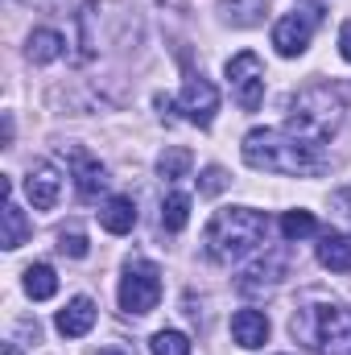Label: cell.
I'll return each mask as SVG.
<instances>
[{"mask_svg": "<svg viewBox=\"0 0 351 355\" xmlns=\"http://www.w3.org/2000/svg\"><path fill=\"white\" fill-rule=\"evenodd\" d=\"M343 124V103L331 87H306L293 95L289 103V120H285V132H293L298 141L323 149Z\"/></svg>", "mask_w": 351, "mask_h": 355, "instance_id": "277c9868", "label": "cell"}, {"mask_svg": "<svg viewBox=\"0 0 351 355\" xmlns=\"http://www.w3.org/2000/svg\"><path fill=\"white\" fill-rule=\"evenodd\" d=\"M244 162L252 170H264V174H293V178H306V174H323L327 166V153L298 141L293 132L285 128H252L240 145Z\"/></svg>", "mask_w": 351, "mask_h": 355, "instance_id": "6da1fadb", "label": "cell"}, {"mask_svg": "<svg viewBox=\"0 0 351 355\" xmlns=\"http://www.w3.org/2000/svg\"><path fill=\"white\" fill-rule=\"evenodd\" d=\"M228 83L244 112H257L264 103V67L252 50H240L236 58H228Z\"/></svg>", "mask_w": 351, "mask_h": 355, "instance_id": "8992f818", "label": "cell"}, {"mask_svg": "<svg viewBox=\"0 0 351 355\" xmlns=\"http://www.w3.org/2000/svg\"><path fill=\"white\" fill-rule=\"evenodd\" d=\"M157 4H170V8H178V12H186V0H157Z\"/></svg>", "mask_w": 351, "mask_h": 355, "instance_id": "83f0119b", "label": "cell"}, {"mask_svg": "<svg viewBox=\"0 0 351 355\" xmlns=\"http://www.w3.org/2000/svg\"><path fill=\"white\" fill-rule=\"evenodd\" d=\"M99 227L112 232V236H128L137 227V202L128 194H112L103 207H99Z\"/></svg>", "mask_w": 351, "mask_h": 355, "instance_id": "9a60e30c", "label": "cell"}, {"mask_svg": "<svg viewBox=\"0 0 351 355\" xmlns=\"http://www.w3.org/2000/svg\"><path fill=\"white\" fill-rule=\"evenodd\" d=\"M21 285H25V293H29L33 302H46V297L58 293V272L50 265H29L21 272Z\"/></svg>", "mask_w": 351, "mask_h": 355, "instance_id": "ffe728a7", "label": "cell"}, {"mask_svg": "<svg viewBox=\"0 0 351 355\" xmlns=\"http://www.w3.org/2000/svg\"><path fill=\"white\" fill-rule=\"evenodd\" d=\"M219 17L232 29H257L268 17V0H219Z\"/></svg>", "mask_w": 351, "mask_h": 355, "instance_id": "e0dca14e", "label": "cell"}, {"mask_svg": "<svg viewBox=\"0 0 351 355\" xmlns=\"http://www.w3.org/2000/svg\"><path fill=\"white\" fill-rule=\"evenodd\" d=\"M58 252H62V257L83 261V257L91 252V248H87V236H83V232H62V236H58Z\"/></svg>", "mask_w": 351, "mask_h": 355, "instance_id": "d4e9b609", "label": "cell"}, {"mask_svg": "<svg viewBox=\"0 0 351 355\" xmlns=\"http://www.w3.org/2000/svg\"><path fill=\"white\" fill-rule=\"evenodd\" d=\"M54 327H58V335H67V339H83L91 327H95V302L91 297H71L62 310H58V318H54Z\"/></svg>", "mask_w": 351, "mask_h": 355, "instance_id": "4fadbf2b", "label": "cell"}, {"mask_svg": "<svg viewBox=\"0 0 351 355\" xmlns=\"http://www.w3.org/2000/svg\"><path fill=\"white\" fill-rule=\"evenodd\" d=\"M186 223H190V194H182V190L166 194V202H162V227L166 232H182Z\"/></svg>", "mask_w": 351, "mask_h": 355, "instance_id": "7402d4cb", "label": "cell"}, {"mask_svg": "<svg viewBox=\"0 0 351 355\" xmlns=\"http://www.w3.org/2000/svg\"><path fill=\"white\" fill-rule=\"evenodd\" d=\"M4 355H21V347L17 343H4Z\"/></svg>", "mask_w": 351, "mask_h": 355, "instance_id": "f546056e", "label": "cell"}, {"mask_svg": "<svg viewBox=\"0 0 351 355\" xmlns=\"http://www.w3.org/2000/svg\"><path fill=\"white\" fill-rule=\"evenodd\" d=\"M178 107L186 112L190 124L211 128V124H215V112H219V91H215L211 79H203V75H186L182 95H178Z\"/></svg>", "mask_w": 351, "mask_h": 355, "instance_id": "ba28073f", "label": "cell"}, {"mask_svg": "<svg viewBox=\"0 0 351 355\" xmlns=\"http://www.w3.org/2000/svg\"><path fill=\"white\" fill-rule=\"evenodd\" d=\"M112 17V4L103 0H87L79 12H75V25H79V58H95V50L103 46V21Z\"/></svg>", "mask_w": 351, "mask_h": 355, "instance_id": "30bf717a", "label": "cell"}, {"mask_svg": "<svg viewBox=\"0 0 351 355\" xmlns=\"http://www.w3.org/2000/svg\"><path fill=\"white\" fill-rule=\"evenodd\" d=\"M314 25H318V8H306V12H285L277 25H273V50L281 58H298L306 54L310 37H314Z\"/></svg>", "mask_w": 351, "mask_h": 355, "instance_id": "52a82bcc", "label": "cell"}, {"mask_svg": "<svg viewBox=\"0 0 351 355\" xmlns=\"http://www.w3.org/2000/svg\"><path fill=\"white\" fill-rule=\"evenodd\" d=\"M318 232V219L310 215V211H285L281 215V236L289 240V244H298V240H306V236H314Z\"/></svg>", "mask_w": 351, "mask_h": 355, "instance_id": "603a6c76", "label": "cell"}, {"mask_svg": "<svg viewBox=\"0 0 351 355\" xmlns=\"http://www.w3.org/2000/svg\"><path fill=\"white\" fill-rule=\"evenodd\" d=\"M223 186H228V174H223L219 166H207L203 178H198V190H203V194H219Z\"/></svg>", "mask_w": 351, "mask_h": 355, "instance_id": "484cf974", "label": "cell"}, {"mask_svg": "<svg viewBox=\"0 0 351 355\" xmlns=\"http://www.w3.org/2000/svg\"><path fill=\"white\" fill-rule=\"evenodd\" d=\"M162 302V268L153 261H128L120 277V310L124 314H149Z\"/></svg>", "mask_w": 351, "mask_h": 355, "instance_id": "5b68a950", "label": "cell"}, {"mask_svg": "<svg viewBox=\"0 0 351 355\" xmlns=\"http://www.w3.org/2000/svg\"><path fill=\"white\" fill-rule=\"evenodd\" d=\"M25 198L33 202V211H54L62 198V174L50 162H33L25 174Z\"/></svg>", "mask_w": 351, "mask_h": 355, "instance_id": "9c48e42d", "label": "cell"}, {"mask_svg": "<svg viewBox=\"0 0 351 355\" xmlns=\"http://www.w3.org/2000/svg\"><path fill=\"white\" fill-rule=\"evenodd\" d=\"M190 166H194L190 149H182V145H166V153L157 157V178H162V182H182V178L190 174Z\"/></svg>", "mask_w": 351, "mask_h": 355, "instance_id": "44dd1931", "label": "cell"}, {"mask_svg": "<svg viewBox=\"0 0 351 355\" xmlns=\"http://www.w3.org/2000/svg\"><path fill=\"white\" fill-rule=\"evenodd\" d=\"M318 265L331 272H351V236L348 232H327L318 240Z\"/></svg>", "mask_w": 351, "mask_h": 355, "instance_id": "d6986e66", "label": "cell"}, {"mask_svg": "<svg viewBox=\"0 0 351 355\" xmlns=\"http://www.w3.org/2000/svg\"><path fill=\"white\" fill-rule=\"evenodd\" d=\"M289 335L314 355H351V310L339 302H306L293 310Z\"/></svg>", "mask_w": 351, "mask_h": 355, "instance_id": "3957f363", "label": "cell"}, {"mask_svg": "<svg viewBox=\"0 0 351 355\" xmlns=\"http://www.w3.org/2000/svg\"><path fill=\"white\" fill-rule=\"evenodd\" d=\"M95 355H132V352H116V347H99Z\"/></svg>", "mask_w": 351, "mask_h": 355, "instance_id": "f1b7e54d", "label": "cell"}, {"mask_svg": "<svg viewBox=\"0 0 351 355\" xmlns=\"http://www.w3.org/2000/svg\"><path fill=\"white\" fill-rule=\"evenodd\" d=\"M0 190H4V211H0V244L8 252H17L25 240H29V219L25 211L12 202V178H0Z\"/></svg>", "mask_w": 351, "mask_h": 355, "instance_id": "8fae6325", "label": "cell"}, {"mask_svg": "<svg viewBox=\"0 0 351 355\" xmlns=\"http://www.w3.org/2000/svg\"><path fill=\"white\" fill-rule=\"evenodd\" d=\"M71 170H75V190L83 198H95L103 186H108V170L91 157L87 149H71Z\"/></svg>", "mask_w": 351, "mask_h": 355, "instance_id": "2e32d148", "label": "cell"}, {"mask_svg": "<svg viewBox=\"0 0 351 355\" xmlns=\"http://www.w3.org/2000/svg\"><path fill=\"white\" fill-rule=\"evenodd\" d=\"M62 54H67V37H62L58 29H33V33H29V42H25V58H29V62H37V67L58 62Z\"/></svg>", "mask_w": 351, "mask_h": 355, "instance_id": "ac0fdd59", "label": "cell"}, {"mask_svg": "<svg viewBox=\"0 0 351 355\" xmlns=\"http://www.w3.org/2000/svg\"><path fill=\"white\" fill-rule=\"evenodd\" d=\"M281 277H285V248H277V252H268L264 261H257L252 268H244V277H240L236 285H240V293H264V289H273Z\"/></svg>", "mask_w": 351, "mask_h": 355, "instance_id": "7c38bea8", "label": "cell"}, {"mask_svg": "<svg viewBox=\"0 0 351 355\" xmlns=\"http://www.w3.org/2000/svg\"><path fill=\"white\" fill-rule=\"evenodd\" d=\"M149 355H190V339L182 331H157L149 339Z\"/></svg>", "mask_w": 351, "mask_h": 355, "instance_id": "cb8c5ba5", "label": "cell"}, {"mask_svg": "<svg viewBox=\"0 0 351 355\" xmlns=\"http://www.w3.org/2000/svg\"><path fill=\"white\" fill-rule=\"evenodd\" d=\"M21 4H54V0H21Z\"/></svg>", "mask_w": 351, "mask_h": 355, "instance_id": "4dcf8cb0", "label": "cell"}, {"mask_svg": "<svg viewBox=\"0 0 351 355\" xmlns=\"http://www.w3.org/2000/svg\"><path fill=\"white\" fill-rule=\"evenodd\" d=\"M339 54H343V62H351V21L339 25Z\"/></svg>", "mask_w": 351, "mask_h": 355, "instance_id": "4316f807", "label": "cell"}, {"mask_svg": "<svg viewBox=\"0 0 351 355\" xmlns=\"http://www.w3.org/2000/svg\"><path fill=\"white\" fill-rule=\"evenodd\" d=\"M268 240V219L252 207H223L211 215L207 232H203V248L211 261L219 265H240L252 252H261Z\"/></svg>", "mask_w": 351, "mask_h": 355, "instance_id": "7a4b0ae2", "label": "cell"}, {"mask_svg": "<svg viewBox=\"0 0 351 355\" xmlns=\"http://www.w3.org/2000/svg\"><path fill=\"white\" fill-rule=\"evenodd\" d=\"M232 343L244 352H257L268 343V318L261 310H236L232 314Z\"/></svg>", "mask_w": 351, "mask_h": 355, "instance_id": "5bb4252c", "label": "cell"}]
</instances>
